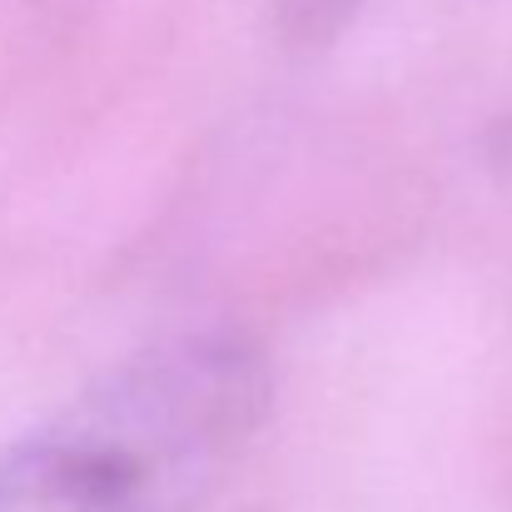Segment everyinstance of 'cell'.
<instances>
[{
  "label": "cell",
  "mask_w": 512,
  "mask_h": 512,
  "mask_svg": "<svg viewBox=\"0 0 512 512\" xmlns=\"http://www.w3.org/2000/svg\"><path fill=\"white\" fill-rule=\"evenodd\" d=\"M274 403L239 329L160 339L0 443V512H204Z\"/></svg>",
  "instance_id": "6da1fadb"
}]
</instances>
